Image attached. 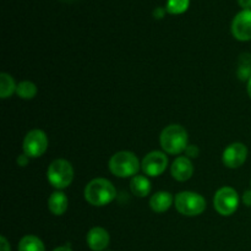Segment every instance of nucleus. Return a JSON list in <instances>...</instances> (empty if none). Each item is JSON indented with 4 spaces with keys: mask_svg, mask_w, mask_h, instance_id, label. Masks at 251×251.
<instances>
[{
    "mask_svg": "<svg viewBox=\"0 0 251 251\" xmlns=\"http://www.w3.org/2000/svg\"><path fill=\"white\" fill-rule=\"evenodd\" d=\"M172 202H173V198H172L171 194L167 193V191H159L152 196L151 200H150V206L154 212L162 213L169 210Z\"/></svg>",
    "mask_w": 251,
    "mask_h": 251,
    "instance_id": "4468645a",
    "label": "nucleus"
},
{
    "mask_svg": "<svg viewBox=\"0 0 251 251\" xmlns=\"http://www.w3.org/2000/svg\"><path fill=\"white\" fill-rule=\"evenodd\" d=\"M190 0H167V12L172 15L183 14L188 10Z\"/></svg>",
    "mask_w": 251,
    "mask_h": 251,
    "instance_id": "6ab92c4d",
    "label": "nucleus"
},
{
    "mask_svg": "<svg viewBox=\"0 0 251 251\" xmlns=\"http://www.w3.org/2000/svg\"><path fill=\"white\" fill-rule=\"evenodd\" d=\"M69 201L68 198L64 193L61 191H55L50 195L48 200V208L53 215L61 216L66 212L68 210Z\"/></svg>",
    "mask_w": 251,
    "mask_h": 251,
    "instance_id": "ddd939ff",
    "label": "nucleus"
},
{
    "mask_svg": "<svg viewBox=\"0 0 251 251\" xmlns=\"http://www.w3.org/2000/svg\"><path fill=\"white\" fill-rule=\"evenodd\" d=\"M172 176L178 181H186L194 173L193 163L188 157H178L172 166Z\"/></svg>",
    "mask_w": 251,
    "mask_h": 251,
    "instance_id": "9b49d317",
    "label": "nucleus"
},
{
    "mask_svg": "<svg viewBox=\"0 0 251 251\" xmlns=\"http://www.w3.org/2000/svg\"><path fill=\"white\" fill-rule=\"evenodd\" d=\"M19 251H46L43 242L36 235H26L19 243Z\"/></svg>",
    "mask_w": 251,
    "mask_h": 251,
    "instance_id": "dca6fc26",
    "label": "nucleus"
},
{
    "mask_svg": "<svg viewBox=\"0 0 251 251\" xmlns=\"http://www.w3.org/2000/svg\"><path fill=\"white\" fill-rule=\"evenodd\" d=\"M251 55L249 54H243L242 59H240V65L238 69V75H239L240 80H248L251 77Z\"/></svg>",
    "mask_w": 251,
    "mask_h": 251,
    "instance_id": "aec40b11",
    "label": "nucleus"
},
{
    "mask_svg": "<svg viewBox=\"0 0 251 251\" xmlns=\"http://www.w3.org/2000/svg\"><path fill=\"white\" fill-rule=\"evenodd\" d=\"M27 158H28V157L26 156V154H24V156H20L19 157V159H17V162H19V164L20 166H26L27 164Z\"/></svg>",
    "mask_w": 251,
    "mask_h": 251,
    "instance_id": "a878e982",
    "label": "nucleus"
},
{
    "mask_svg": "<svg viewBox=\"0 0 251 251\" xmlns=\"http://www.w3.org/2000/svg\"><path fill=\"white\" fill-rule=\"evenodd\" d=\"M248 93H249V96L251 98V77L249 78V82H248Z\"/></svg>",
    "mask_w": 251,
    "mask_h": 251,
    "instance_id": "cd10ccee",
    "label": "nucleus"
},
{
    "mask_svg": "<svg viewBox=\"0 0 251 251\" xmlns=\"http://www.w3.org/2000/svg\"><path fill=\"white\" fill-rule=\"evenodd\" d=\"M232 33L238 41H251V10H243L232 22Z\"/></svg>",
    "mask_w": 251,
    "mask_h": 251,
    "instance_id": "9d476101",
    "label": "nucleus"
},
{
    "mask_svg": "<svg viewBox=\"0 0 251 251\" xmlns=\"http://www.w3.org/2000/svg\"><path fill=\"white\" fill-rule=\"evenodd\" d=\"M87 245L93 251H103L109 245V234L100 227H95L88 232Z\"/></svg>",
    "mask_w": 251,
    "mask_h": 251,
    "instance_id": "f8f14e48",
    "label": "nucleus"
},
{
    "mask_svg": "<svg viewBox=\"0 0 251 251\" xmlns=\"http://www.w3.org/2000/svg\"><path fill=\"white\" fill-rule=\"evenodd\" d=\"M243 10H251V0H238Z\"/></svg>",
    "mask_w": 251,
    "mask_h": 251,
    "instance_id": "5701e85b",
    "label": "nucleus"
},
{
    "mask_svg": "<svg viewBox=\"0 0 251 251\" xmlns=\"http://www.w3.org/2000/svg\"><path fill=\"white\" fill-rule=\"evenodd\" d=\"M117 196V191L109 180L103 178L93 179L85 189V199L93 206H105Z\"/></svg>",
    "mask_w": 251,
    "mask_h": 251,
    "instance_id": "f257e3e1",
    "label": "nucleus"
},
{
    "mask_svg": "<svg viewBox=\"0 0 251 251\" xmlns=\"http://www.w3.org/2000/svg\"><path fill=\"white\" fill-rule=\"evenodd\" d=\"M16 93L19 97L24 98V100H32L37 95V87L33 82L22 81V82H20L17 85Z\"/></svg>",
    "mask_w": 251,
    "mask_h": 251,
    "instance_id": "a211bd4d",
    "label": "nucleus"
},
{
    "mask_svg": "<svg viewBox=\"0 0 251 251\" xmlns=\"http://www.w3.org/2000/svg\"><path fill=\"white\" fill-rule=\"evenodd\" d=\"M176 208L184 216H199L205 211L206 201L201 195L191 191H183L176 198Z\"/></svg>",
    "mask_w": 251,
    "mask_h": 251,
    "instance_id": "20e7f679",
    "label": "nucleus"
},
{
    "mask_svg": "<svg viewBox=\"0 0 251 251\" xmlns=\"http://www.w3.org/2000/svg\"><path fill=\"white\" fill-rule=\"evenodd\" d=\"M53 251H73V250H71L69 247H59L56 248V249H54Z\"/></svg>",
    "mask_w": 251,
    "mask_h": 251,
    "instance_id": "bb28decb",
    "label": "nucleus"
},
{
    "mask_svg": "<svg viewBox=\"0 0 251 251\" xmlns=\"http://www.w3.org/2000/svg\"><path fill=\"white\" fill-rule=\"evenodd\" d=\"M248 158V149L245 145L240 144V142H235V144L229 145L227 149L225 150L222 156V161L226 167L228 168H239L244 164V162Z\"/></svg>",
    "mask_w": 251,
    "mask_h": 251,
    "instance_id": "1a4fd4ad",
    "label": "nucleus"
},
{
    "mask_svg": "<svg viewBox=\"0 0 251 251\" xmlns=\"http://www.w3.org/2000/svg\"><path fill=\"white\" fill-rule=\"evenodd\" d=\"M16 87L17 86L15 85V81L11 76L5 73L0 75V97L2 100L10 97L12 93L16 92Z\"/></svg>",
    "mask_w": 251,
    "mask_h": 251,
    "instance_id": "f3484780",
    "label": "nucleus"
},
{
    "mask_svg": "<svg viewBox=\"0 0 251 251\" xmlns=\"http://www.w3.org/2000/svg\"><path fill=\"white\" fill-rule=\"evenodd\" d=\"M109 169L114 176L119 178L132 176L139 172L140 163L134 153L127 151H122L115 153L109 161Z\"/></svg>",
    "mask_w": 251,
    "mask_h": 251,
    "instance_id": "7ed1b4c3",
    "label": "nucleus"
},
{
    "mask_svg": "<svg viewBox=\"0 0 251 251\" xmlns=\"http://www.w3.org/2000/svg\"><path fill=\"white\" fill-rule=\"evenodd\" d=\"M164 12H166V10H164L163 7H157L153 11V16L156 17V19H162V17L164 16Z\"/></svg>",
    "mask_w": 251,
    "mask_h": 251,
    "instance_id": "393cba45",
    "label": "nucleus"
},
{
    "mask_svg": "<svg viewBox=\"0 0 251 251\" xmlns=\"http://www.w3.org/2000/svg\"><path fill=\"white\" fill-rule=\"evenodd\" d=\"M168 158L163 152H150L142 161V171L150 176H158L166 171Z\"/></svg>",
    "mask_w": 251,
    "mask_h": 251,
    "instance_id": "6e6552de",
    "label": "nucleus"
},
{
    "mask_svg": "<svg viewBox=\"0 0 251 251\" xmlns=\"http://www.w3.org/2000/svg\"><path fill=\"white\" fill-rule=\"evenodd\" d=\"M161 146L167 153H181L188 149V132L180 125H169L161 134Z\"/></svg>",
    "mask_w": 251,
    "mask_h": 251,
    "instance_id": "f03ea898",
    "label": "nucleus"
},
{
    "mask_svg": "<svg viewBox=\"0 0 251 251\" xmlns=\"http://www.w3.org/2000/svg\"><path fill=\"white\" fill-rule=\"evenodd\" d=\"M48 180L54 188L65 189L74 179L73 166L65 159H56L49 166L47 172Z\"/></svg>",
    "mask_w": 251,
    "mask_h": 251,
    "instance_id": "39448f33",
    "label": "nucleus"
},
{
    "mask_svg": "<svg viewBox=\"0 0 251 251\" xmlns=\"http://www.w3.org/2000/svg\"><path fill=\"white\" fill-rule=\"evenodd\" d=\"M243 201L247 206H251V190L245 191L244 195H243Z\"/></svg>",
    "mask_w": 251,
    "mask_h": 251,
    "instance_id": "b1692460",
    "label": "nucleus"
},
{
    "mask_svg": "<svg viewBox=\"0 0 251 251\" xmlns=\"http://www.w3.org/2000/svg\"><path fill=\"white\" fill-rule=\"evenodd\" d=\"M48 149V139L42 130H32L24 140V152L27 157H41Z\"/></svg>",
    "mask_w": 251,
    "mask_h": 251,
    "instance_id": "0eeeda50",
    "label": "nucleus"
},
{
    "mask_svg": "<svg viewBox=\"0 0 251 251\" xmlns=\"http://www.w3.org/2000/svg\"><path fill=\"white\" fill-rule=\"evenodd\" d=\"M213 205H215L216 211L222 216H230L237 211L238 205H239V198L238 193L233 188L220 189L216 193L215 199H213Z\"/></svg>",
    "mask_w": 251,
    "mask_h": 251,
    "instance_id": "423d86ee",
    "label": "nucleus"
},
{
    "mask_svg": "<svg viewBox=\"0 0 251 251\" xmlns=\"http://www.w3.org/2000/svg\"><path fill=\"white\" fill-rule=\"evenodd\" d=\"M0 242H1V244H0V251H11L10 250V244L5 239V237L0 238Z\"/></svg>",
    "mask_w": 251,
    "mask_h": 251,
    "instance_id": "412c9836",
    "label": "nucleus"
},
{
    "mask_svg": "<svg viewBox=\"0 0 251 251\" xmlns=\"http://www.w3.org/2000/svg\"><path fill=\"white\" fill-rule=\"evenodd\" d=\"M130 188L134 195L139 196V198H145L150 194L151 191V183L147 178L141 176H135L131 179V183H130Z\"/></svg>",
    "mask_w": 251,
    "mask_h": 251,
    "instance_id": "2eb2a0df",
    "label": "nucleus"
},
{
    "mask_svg": "<svg viewBox=\"0 0 251 251\" xmlns=\"http://www.w3.org/2000/svg\"><path fill=\"white\" fill-rule=\"evenodd\" d=\"M186 153H188V156L190 157H198L199 150L196 149L195 146H188V149H186Z\"/></svg>",
    "mask_w": 251,
    "mask_h": 251,
    "instance_id": "4be33fe9",
    "label": "nucleus"
}]
</instances>
